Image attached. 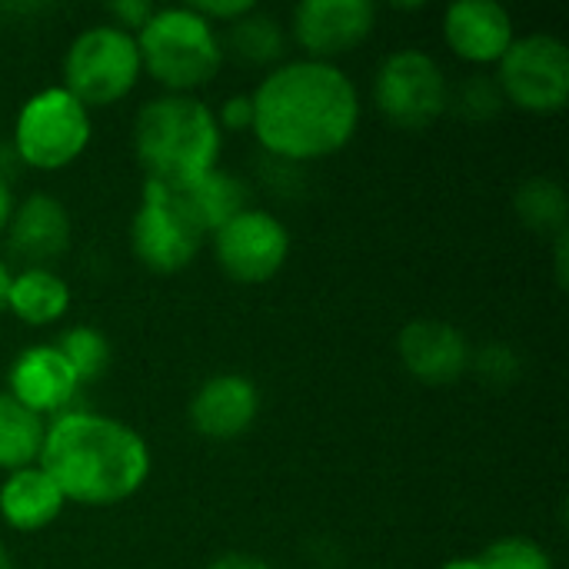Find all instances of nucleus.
I'll return each instance as SVG.
<instances>
[{
	"mask_svg": "<svg viewBox=\"0 0 569 569\" xmlns=\"http://www.w3.org/2000/svg\"><path fill=\"white\" fill-rule=\"evenodd\" d=\"M250 103L257 143L280 163L333 157L360 123V93L347 70L307 57L273 67L250 93Z\"/></svg>",
	"mask_w": 569,
	"mask_h": 569,
	"instance_id": "1",
	"label": "nucleus"
},
{
	"mask_svg": "<svg viewBox=\"0 0 569 569\" xmlns=\"http://www.w3.org/2000/svg\"><path fill=\"white\" fill-rule=\"evenodd\" d=\"M147 440L93 410H67L43 430L37 467L57 483L67 503L113 507L130 500L150 477Z\"/></svg>",
	"mask_w": 569,
	"mask_h": 569,
	"instance_id": "2",
	"label": "nucleus"
},
{
	"mask_svg": "<svg viewBox=\"0 0 569 569\" xmlns=\"http://www.w3.org/2000/svg\"><path fill=\"white\" fill-rule=\"evenodd\" d=\"M223 130L213 110L193 93H163L133 120V153L147 180L183 183L217 167Z\"/></svg>",
	"mask_w": 569,
	"mask_h": 569,
	"instance_id": "3",
	"label": "nucleus"
},
{
	"mask_svg": "<svg viewBox=\"0 0 569 569\" xmlns=\"http://www.w3.org/2000/svg\"><path fill=\"white\" fill-rule=\"evenodd\" d=\"M137 50L140 67L167 87V93H193L223 67L217 27L190 7H157L150 23L137 33Z\"/></svg>",
	"mask_w": 569,
	"mask_h": 569,
	"instance_id": "4",
	"label": "nucleus"
},
{
	"mask_svg": "<svg viewBox=\"0 0 569 569\" xmlns=\"http://www.w3.org/2000/svg\"><path fill=\"white\" fill-rule=\"evenodd\" d=\"M140 70L137 37L113 23H100L77 33L67 47L63 90L87 110L110 107L137 87Z\"/></svg>",
	"mask_w": 569,
	"mask_h": 569,
	"instance_id": "5",
	"label": "nucleus"
},
{
	"mask_svg": "<svg viewBox=\"0 0 569 569\" xmlns=\"http://www.w3.org/2000/svg\"><path fill=\"white\" fill-rule=\"evenodd\" d=\"M90 143V110L77 103L63 87L33 93L13 123V153L20 167L43 173L70 167Z\"/></svg>",
	"mask_w": 569,
	"mask_h": 569,
	"instance_id": "6",
	"label": "nucleus"
},
{
	"mask_svg": "<svg viewBox=\"0 0 569 569\" xmlns=\"http://www.w3.org/2000/svg\"><path fill=\"white\" fill-rule=\"evenodd\" d=\"M373 103L393 127L427 130L450 110V83L427 50H393L377 67Z\"/></svg>",
	"mask_w": 569,
	"mask_h": 569,
	"instance_id": "7",
	"label": "nucleus"
},
{
	"mask_svg": "<svg viewBox=\"0 0 569 569\" xmlns=\"http://www.w3.org/2000/svg\"><path fill=\"white\" fill-rule=\"evenodd\" d=\"M503 100L523 113L550 117L569 100V47L553 33H527L497 63Z\"/></svg>",
	"mask_w": 569,
	"mask_h": 569,
	"instance_id": "8",
	"label": "nucleus"
},
{
	"mask_svg": "<svg viewBox=\"0 0 569 569\" xmlns=\"http://www.w3.org/2000/svg\"><path fill=\"white\" fill-rule=\"evenodd\" d=\"M210 240L220 270L237 283H267L290 257V230L283 220L257 207L227 220Z\"/></svg>",
	"mask_w": 569,
	"mask_h": 569,
	"instance_id": "9",
	"label": "nucleus"
},
{
	"mask_svg": "<svg viewBox=\"0 0 569 569\" xmlns=\"http://www.w3.org/2000/svg\"><path fill=\"white\" fill-rule=\"evenodd\" d=\"M377 23L370 0H303L293 7V43L307 60L333 63L357 50Z\"/></svg>",
	"mask_w": 569,
	"mask_h": 569,
	"instance_id": "10",
	"label": "nucleus"
},
{
	"mask_svg": "<svg viewBox=\"0 0 569 569\" xmlns=\"http://www.w3.org/2000/svg\"><path fill=\"white\" fill-rule=\"evenodd\" d=\"M130 247L150 273H180L197 260L203 237L150 183H143L140 207L130 220Z\"/></svg>",
	"mask_w": 569,
	"mask_h": 569,
	"instance_id": "11",
	"label": "nucleus"
},
{
	"mask_svg": "<svg viewBox=\"0 0 569 569\" xmlns=\"http://www.w3.org/2000/svg\"><path fill=\"white\" fill-rule=\"evenodd\" d=\"M143 183H150L203 240H210L227 220H233L250 207V187L237 173L220 167L183 183H153V180Z\"/></svg>",
	"mask_w": 569,
	"mask_h": 569,
	"instance_id": "12",
	"label": "nucleus"
},
{
	"mask_svg": "<svg viewBox=\"0 0 569 569\" xmlns=\"http://www.w3.org/2000/svg\"><path fill=\"white\" fill-rule=\"evenodd\" d=\"M80 390V380L73 377L70 363L60 357L53 343L27 347L13 357L7 370V393L40 420L67 413Z\"/></svg>",
	"mask_w": 569,
	"mask_h": 569,
	"instance_id": "13",
	"label": "nucleus"
},
{
	"mask_svg": "<svg viewBox=\"0 0 569 569\" xmlns=\"http://www.w3.org/2000/svg\"><path fill=\"white\" fill-rule=\"evenodd\" d=\"M397 353L407 373L430 387H447L460 380L470 367L467 337L447 320H413L397 337Z\"/></svg>",
	"mask_w": 569,
	"mask_h": 569,
	"instance_id": "14",
	"label": "nucleus"
},
{
	"mask_svg": "<svg viewBox=\"0 0 569 569\" xmlns=\"http://www.w3.org/2000/svg\"><path fill=\"white\" fill-rule=\"evenodd\" d=\"M70 247V213L50 193H30L7 223V250L23 270H50Z\"/></svg>",
	"mask_w": 569,
	"mask_h": 569,
	"instance_id": "15",
	"label": "nucleus"
},
{
	"mask_svg": "<svg viewBox=\"0 0 569 569\" xmlns=\"http://www.w3.org/2000/svg\"><path fill=\"white\" fill-rule=\"evenodd\" d=\"M443 37L460 60L490 67L510 50L517 27L510 10L497 0H457L443 13Z\"/></svg>",
	"mask_w": 569,
	"mask_h": 569,
	"instance_id": "16",
	"label": "nucleus"
},
{
	"mask_svg": "<svg viewBox=\"0 0 569 569\" xmlns=\"http://www.w3.org/2000/svg\"><path fill=\"white\" fill-rule=\"evenodd\" d=\"M260 413V390L243 373H217L190 397V423L207 440L243 437Z\"/></svg>",
	"mask_w": 569,
	"mask_h": 569,
	"instance_id": "17",
	"label": "nucleus"
},
{
	"mask_svg": "<svg viewBox=\"0 0 569 569\" xmlns=\"http://www.w3.org/2000/svg\"><path fill=\"white\" fill-rule=\"evenodd\" d=\"M63 493L33 463L7 473L0 483V520L17 533H40L63 513Z\"/></svg>",
	"mask_w": 569,
	"mask_h": 569,
	"instance_id": "18",
	"label": "nucleus"
},
{
	"mask_svg": "<svg viewBox=\"0 0 569 569\" xmlns=\"http://www.w3.org/2000/svg\"><path fill=\"white\" fill-rule=\"evenodd\" d=\"M7 310L30 327H47L70 310V287L57 270H20L10 277Z\"/></svg>",
	"mask_w": 569,
	"mask_h": 569,
	"instance_id": "19",
	"label": "nucleus"
},
{
	"mask_svg": "<svg viewBox=\"0 0 569 569\" xmlns=\"http://www.w3.org/2000/svg\"><path fill=\"white\" fill-rule=\"evenodd\" d=\"M287 47H290L287 27L263 10H250L247 17L227 27V50L247 67H280Z\"/></svg>",
	"mask_w": 569,
	"mask_h": 569,
	"instance_id": "20",
	"label": "nucleus"
},
{
	"mask_svg": "<svg viewBox=\"0 0 569 569\" xmlns=\"http://www.w3.org/2000/svg\"><path fill=\"white\" fill-rule=\"evenodd\" d=\"M47 423L17 403L7 390H0V470L13 473L33 467L43 447Z\"/></svg>",
	"mask_w": 569,
	"mask_h": 569,
	"instance_id": "21",
	"label": "nucleus"
},
{
	"mask_svg": "<svg viewBox=\"0 0 569 569\" xmlns=\"http://www.w3.org/2000/svg\"><path fill=\"white\" fill-rule=\"evenodd\" d=\"M517 217L540 237H560L569 227L567 187L553 177H530L517 187L513 197Z\"/></svg>",
	"mask_w": 569,
	"mask_h": 569,
	"instance_id": "22",
	"label": "nucleus"
},
{
	"mask_svg": "<svg viewBox=\"0 0 569 569\" xmlns=\"http://www.w3.org/2000/svg\"><path fill=\"white\" fill-rule=\"evenodd\" d=\"M60 350V357L70 363L73 377L80 380V387L97 383L107 367H110V340L97 330V327H70L57 337L53 343Z\"/></svg>",
	"mask_w": 569,
	"mask_h": 569,
	"instance_id": "23",
	"label": "nucleus"
},
{
	"mask_svg": "<svg viewBox=\"0 0 569 569\" xmlns=\"http://www.w3.org/2000/svg\"><path fill=\"white\" fill-rule=\"evenodd\" d=\"M450 103H453L457 113L467 117V120H493V117L507 107L497 77H487V73H470V77H463V83H460L457 90H450Z\"/></svg>",
	"mask_w": 569,
	"mask_h": 569,
	"instance_id": "24",
	"label": "nucleus"
},
{
	"mask_svg": "<svg viewBox=\"0 0 569 569\" xmlns=\"http://www.w3.org/2000/svg\"><path fill=\"white\" fill-rule=\"evenodd\" d=\"M477 560L483 569H553L550 553L537 540H527V537L493 540Z\"/></svg>",
	"mask_w": 569,
	"mask_h": 569,
	"instance_id": "25",
	"label": "nucleus"
},
{
	"mask_svg": "<svg viewBox=\"0 0 569 569\" xmlns=\"http://www.w3.org/2000/svg\"><path fill=\"white\" fill-rule=\"evenodd\" d=\"M473 367H477L480 380L497 383V387L513 383V380L520 377V357H517L507 343H487V347L477 353Z\"/></svg>",
	"mask_w": 569,
	"mask_h": 569,
	"instance_id": "26",
	"label": "nucleus"
},
{
	"mask_svg": "<svg viewBox=\"0 0 569 569\" xmlns=\"http://www.w3.org/2000/svg\"><path fill=\"white\" fill-rule=\"evenodd\" d=\"M107 13L117 20L113 27H120V30H127V33L137 37L150 23V17L157 13V7L150 0H113V3H107Z\"/></svg>",
	"mask_w": 569,
	"mask_h": 569,
	"instance_id": "27",
	"label": "nucleus"
},
{
	"mask_svg": "<svg viewBox=\"0 0 569 569\" xmlns=\"http://www.w3.org/2000/svg\"><path fill=\"white\" fill-rule=\"evenodd\" d=\"M193 13H200L207 23L217 27V20H223V27H230L233 20L247 17L250 10H257L253 0H197V3H187Z\"/></svg>",
	"mask_w": 569,
	"mask_h": 569,
	"instance_id": "28",
	"label": "nucleus"
},
{
	"mask_svg": "<svg viewBox=\"0 0 569 569\" xmlns=\"http://www.w3.org/2000/svg\"><path fill=\"white\" fill-rule=\"evenodd\" d=\"M213 117H217L220 130H233V133L250 130V127H253V103H250V93H237V97L223 100V107L213 110Z\"/></svg>",
	"mask_w": 569,
	"mask_h": 569,
	"instance_id": "29",
	"label": "nucleus"
},
{
	"mask_svg": "<svg viewBox=\"0 0 569 569\" xmlns=\"http://www.w3.org/2000/svg\"><path fill=\"white\" fill-rule=\"evenodd\" d=\"M207 569H273L267 560H260V557H250V553H223V557H217L213 563Z\"/></svg>",
	"mask_w": 569,
	"mask_h": 569,
	"instance_id": "30",
	"label": "nucleus"
},
{
	"mask_svg": "<svg viewBox=\"0 0 569 569\" xmlns=\"http://www.w3.org/2000/svg\"><path fill=\"white\" fill-rule=\"evenodd\" d=\"M567 243H569V230L567 233H560V237H553V250H557L553 267H557V280H560V287H567Z\"/></svg>",
	"mask_w": 569,
	"mask_h": 569,
	"instance_id": "31",
	"label": "nucleus"
},
{
	"mask_svg": "<svg viewBox=\"0 0 569 569\" xmlns=\"http://www.w3.org/2000/svg\"><path fill=\"white\" fill-rule=\"evenodd\" d=\"M17 170H20V160L13 153V147L10 143H0V177L10 183V177H17Z\"/></svg>",
	"mask_w": 569,
	"mask_h": 569,
	"instance_id": "32",
	"label": "nucleus"
},
{
	"mask_svg": "<svg viewBox=\"0 0 569 569\" xmlns=\"http://www.w3.org/2000/svg\"><path fill=\"white\" fill-rule=\"evenodd\" d=\"M10 217H13V190H10V183L0 177V233L7 230Z\"/></svg>",
	"mask_w": 569,
	"mask_h": 569,
	"instance_id": "33",
	"label": "nucleus"
},
{
	"mask_svg": "<svg viewBox=\"0 0 569 569\" xmlns=\"http://www.w3.org/2000/svg\"><path fill=\"white\" fill-rule=\"evenodd\" d=\"M10 277H13V273H10V267L0 260V313L7 310V290H10Z\"/></svg>",
	"mask_w": 569,
	"mask_h": 569,
	"instance_id": "34",
	"label": "nucleus"
},
{
	"mask_svg": "<svg viewBox=\"0 0 569 569\" xmlns=\"http://www.w3.org/2000/svg\"><path fill=\"white\" fill-rule=\"evenodd\" d=\"M440 569H483V567H480V560H477V557H460V560L443 563Z\"/></svg>",
	"mask_w": 569,
	"mask_h": 569,
	"instance_id": "35",
	"label": "nucleus"
},
{
	"mask_svg": "<svg viewBox=\"0 0 569 569\" xmlns=\"http://www.w3.org/2000/svg\"><path fill=\"white\" fill-rule=\"evenodd\" d=\"M0 569H13V560H10V553H7L3 543H0Z\"/></svg>",
	"mask_w": 569,
	"mask_h": 569,
	"instance_id": "36",
	"label": "nucleus"
}]
</instances>
